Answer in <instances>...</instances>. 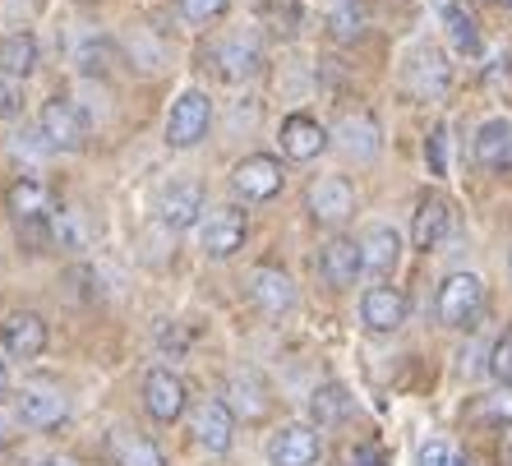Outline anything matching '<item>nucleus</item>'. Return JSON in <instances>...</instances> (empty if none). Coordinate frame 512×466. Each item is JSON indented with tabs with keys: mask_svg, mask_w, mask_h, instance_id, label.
Here are the masks:
<instances>
[{
	"mask_svg": "<svg viewBox=\"0 0 512 466\" xmlns=\"http://www.w3.org/2000/svg\"><path fill=\"white\" fill-rule=\"evenodd\" d=\"M5 204H10V217H14V227H19V240L33 245V250H42V245L51 240V217L60 213L47 185L33 180V176L14 180L10 194H5Z\"/></svg>",
	"mask_w": 512,
	"mask_h": 466,
	"instance_id": "nucleus-1",
	"label": "nucleus"
},
{
	"mask_svg": "<svg viewBox=\"0 0 512 466\" xmlns=\"http://www.w3.org/2000/svg\"><path fill=\"white\" fill-rule=\"evenodd\" d=\"M37 139L47 153H79L88 144V120L70 97H51L37 111Z\"/></svg>",
	"mask_w": 512,
	"mask_h": 466,
	"instance_id": "nucleus-2",
	"label": "nucleus"
},
{
	"mask_svg": "<svg viewBox=\"0 0 512 466\" xmlns=\"http://www.w3.org/2000/svg\"><path fill=\"white\" fill-rule=\"evenodd\" d=\"M434 310H439L443 328H471L480 319V310H485V282L476 273H448L439 282Z\"/></svg>",
	"mask_w": 512,
	"mask_h": 466,
	"instance_id": "nucleus-3",
	"label": "nucleus"
},
{
	"mask_svg": "<svg viewBox=\"0 0 512 466\" xmlns=\"http://www.w3.org/2000/svg\"><path fill=\"white\" fill-rule=\"evenodd\" d=\"M305 208L319 227H342L356 217V185L346 176H319L310 180V190H305Z\"/></svg>",
	"mask_w": 512,
	"mask_h": 466,
	"instance_id": "nucleus-4",
	"label": "nucleus"
},
{
	"mask_svg": "<svg viewBox=\"0 0 512 466\" xmlns=\"http://www.w3.org/2000/svg\"><path fill=\"white\" fill-rule=\"evenodd\" d=\"M245 236H250V217L240 213L236 204L213 208L199 227V245L208 259H231L236 250H245Z\"/></svg>",
	"mask_w": 512,
	"mask_h": 466,
	"instance_id": "nucleus-5",
	"label": "nucleus"
},
{
	"mask_svg": "<svg viewBox=\"0 0 512 466\" xmlns=\"http://www.w3.org/2000/svg\"><path fill=\"white\" fill-rule=\"evenodd\" d=\"M208 125H213V102H208V93L190 88V93H180L176 102H171L167 144L171 148H194L203 134H208Z\"/></svg>",
	"mask_w": 512,
	"mask_h": 466,
	"instance_id": "nucleus-6",
	"label": "nucleus"
},
{
	"mask_svg": "<svg viewBox=\"0 0 512 466\" xmlns=\"http://www.w3.org/2000/svg\"><path fill=\"white\" fill-rule=\"evenodd\" d=\"M406 88H411V97H420V102H439V97L453 88V65H448V56L434 47H416L406 56Z\"/></svg>",
	"mask_w": 512,
	"mask_h": 466,
	"instance_id": "nucleus-7",
	"label": "nucleus"
},
{
	"mask_svg": "<svg viewBox=\"0 0 512 466\" xmlns=\"http://www.w3.org/2000/svg\"><path fill=\"white\" fill-rule=\"evenodd\" d=\"M231 190L245 199V204H263V199H273L282 190V162L268 153H250L240 157L236 167H231Z\"/></svg>",
	"mask_w": 512,
	"mask_h": 466,
	"instance_id": "nucleus-8",
	"label": "nucleus"
},
{
	"mask_svg": "<svg viewBox=\"0 0 512 466\" xmlns=\"http://www.w3.org/2000/svg\"><path fill=\"white\" fill-rule=\"evenodd\" d=\"M143 407H148L153 420H162V425H176V420L185 416V407H190L185 379L171 374V370H153L148 379H143Z\"/></svg>",
	"mask_w": 512,
	"mask_h": 466,
	"instance_id": "nucleus-9",
	"label": "nucleus"
},
{
	"mask_svg": "<svg viewBox=\"0 0 512 466\" xmlns=\"http://www.w3.org/2000/svg\"><path fill=\"white\" fill-rule=\"evenodd\" d=\"M448 231H453V204L443 194H425L416 204V217H411V245L420 254H429L448 240Z\"/></svg>",
	"mask_w": 512,
	"mask_h": 466,
	"instance_id": "nucleus-10",
	"label": "nucleus"
},
{
	"mask_svg": "<svg viewBox=\"0 0 512 466\" xmlns=\"http://www.w3.org/2000/svg\"><path fill=\"white\" fill-rule=\"evenodd\" d=\"M319 273L328 287H356V277L365 273V254H360V240L351 236H333L319 250Z\"/></svg>",
	"mask_w": 512,
	"mask_h": 466,
	"instance_id": "nucleus-11",
	"label": "nucleus"
},
{
	"mask_svg": "<svg viewBox=\"0 0 512 466\" xmlns=\"http://www.w3.org/2000/svg\"><path fill=\"white\" fill-rule=\"evenodd\" d=\"M0 342L14 360H37L47 351V319L33 310H14L10 319L0 323Z\"/></svg>",
	"mask_w": 512,
	"mask_h": 466,
	"instance_id": "nucleus-12",
	"label": "nucleus"
},
{
	"mask_svg": "<svg viewBox=\"0 0 512 466\" xmlns=\"http://www.w3.org/2000/svg\"><path fill=\"white\" fill-rule=\"evenodd\" d=\"M190 430H194V439H199V448H208V453H227L231 439H236V416H231L227 402L208 397V402L194 407Z\"/></svg>",
	"mask_w": 512,
	"mask_h": 466,
	"instance_id": "nucleus-13",
	"label": "nucleus"
},
{
	"mask_svg": "<svg viewBox=\"0 0 512 466\" xmlns=\"http://www.w3.org/2000/svg\"><path fill=\"white\" fill-rule=\"evenodd\" d=\"M323 453L319 430L314 425H282L268 443V462L273 466H314Z\"/></svg>",
	"mask_w": 512,
	"mask_h": 466,
	"instance_id": "nucleus-14",
	"label": "nucleus"
},
{
	"mask_svg": "<svg viewBox=\"0 0 512 466\" xmlns=\"http://www.w3.org/2000/svg\"><path fill=\"white\" fill-rule=\"evenodd\" d=\"M250 296H254V305H259L263 314H273V319L296 310V282H291L282 268H268V263L250 273Z\"/></svg>",
	"mask_w": 512,
	"mask_h": 466,
	"instance_id": "nucleus-15",
	"label": "nucleus"
},
{
	"mask_svg": "<svg viewBox=\"0 0 512 466\" xmlns=\"http://www.w3.org/2000/svg\"><path fill=\"white\" fill-rule=\"evenodd\" d=\"M471 157H476V167H485V171H508L512 167V120L508 116L485 120L476 130Z\"/></svg>",
	"mask_w": 512,
	"mask_h": 466,
	"instance_id": "nucleus-16",
	"label": "nucleus"
},
{
	"mask_svg": "<svg viewBox=\"0 0 512 466\" xmlns=\"http://www.w3.org/2000/svg\"><path fill=\"white\" fill-rule=\"evenodd\" d=\"M14 411L24 425L33 430H51V425H65L70 420V402L56 393V388H24V393L14 397Z\"/></svg>",
	"mask_w": 512,
	"mask_h": 466,
	"instance_id": "nucleus-17",
	"label": "nucleus"
},
{
	"mask_svg": "<svg viewBox=\"0 0 512 466\" xmlns=\"http://www.w3.org/2000/svg\"><path fill=\"white\" fill-rule=\"evenodd\" d=\"M360 319L370 333H397L406 323V296L397 287H370L360 296Z\"/></svg>",
	"mask_w": 512,
	"mask_h": 466,
	"instance_id": "nucleus-18",
	"label": "nucleus"
},
{
	"mask_svg": "<svg viewBox=\"0 0 512 466\" xmlns=\"http://www.w3.org/2000/svg\"><path fill=\"white\" fill-rule=\"evenodd\" d=\"M213 65L227 84H240V79H254V74H259L263 51H259L254 37H227V42H217L213 47Z\"/></svg>",
	"mask_w": 512,
	"mask_h": 466,
	"instance_id": "nucleus-19",
	"label": "nucleus"
},
{
	"mask_svg": "<svg viewBox=\"0 0 512 466\" xmlns=\"http://www.w3.org/2000/svg\"><path fill=\"white\" fill-rule=\"evenodd\" d=\"M323 148H328V130H323L314 116L296 111V116L282 120V153L291 157V162H314Z\"/></svg>",
	"mask_w": 512,
	"mask_h": 466,
	"instance_id": "nucleus-20",
	"label": "nucleus"
},
{
	"mask_svg": "<svg viewBox=\"0 0 512 466\" xmlns=\"http://www.w3.org/2000/svg\"><path fill=\"white\" fill-rule=\"evenodd\" d=\"M360 254H365V273L374 282L397 273V263H402V236L393 227H370L365 240H360Z\"/></svg>",
	"mask_w": 512,
	"mask_h": 466,
	"instance_id": "nucleus-21",
	"label": "nucleus"
},
{
	"mask_svg": "<svg viewBox=\"0 0 512 466\" xmlns=\"http://www.w3.org/2000/svg\"><path fill=\"white\" fill-rule=\"evenodd\" d=\"M227 407L231 416L240 420H263L268 416V388H263V379L254 370H236L227 379Z\"/></svg>",
	"mask_w": 512,
	"mask_h": 466,
	"instance_id": "nucleus-22",
	"label": "nucleus"
},
{
	"mask_svg": "<svg viewBox=\"0 0 512 466\" xmlns=\"http://www.w3.org/2000/svg\"><path fill=\"white\" fill-rule=\"evenodd\" d=\"M333 139H337V148H342L346 157H356V162H370V157L379 153V125H374V116H365V111L337 120Z\"/></svg>",
	"mask_w": 512,
	"mask_h": 466,
	"instance_id": "nucleus-23",
	"label": "nucleus"
},
{
	"mask_svg": "<svg viewBox=\"0 0 512 466\" xmlns=\"http://www.w3.org/2000/svg\"><path fill=\"white\" fill-rule=\"evenodd\" d=\"M157 217H162L171 231L194 227L203 217V190L199 185H171V190L162 194V204H157Z\"/></svg>",
	"mask_w": 512,
	"mask_h": 466,
	"instance_id": "nucleus-24",
	"label": "nucleus"
},
{
	"mask_svg": "<svg viewBox=\"0 0 512 466\" xmlns=\"http://www.w3.org/2000/svg\"><path fill=\"white\" fill-rule=\"evenodd\" d=\"M107 453L116 466H167L162 448H157L153 439H143L139 430H116L107 439Z\"/></svg>",
	"mask_w": 512,
	"mask_h": 466,
	"instance_id": "nucleus-25",
	"label": "nucleus"
},
{
	"mask_svg": "<svg viewBox=\"0 0 512 466\" xmlns=\"http://www.w3.org/2000/svg\"><path fill=\"white\" fill-rule=\"evenodd\" d=\"M0 70L14 79H28L37 70V37L33 33H10L0 42Z\"/></svg>",
	"mask_w": 512,
	"mask_h": 466,
	"instance_id": "nucleus-26",
	"label": "nucleus"
},
{
	"mask_svg": "<svg viewBox=\"0 0 512 466\" xmlns=\"http://www.w3.org/2000/svg\"><path fill=\"white\" fill-rule=\"evenodd\" d=\"M310 416H314V425H342V420L351 416V393H346L342 383H323V388H314Z\"/></svg>",
	"mask_w": 512,
	"mask_h": 466,
	"instance_id": "nucleus-27",
	"label": "nucleus"
},
{
	"mask_svg": "<svg viewBox=\"0 0 512 466\" xmlns=\"http://www.w3.org/2000/svg\"><path fill=\"white\" fill-rule=\"evenodd\" d=\"M443 28H448V42H453L462 56H480V28L462 5H443Z\"/></svg>",
	"mask_w": 512,
	"mask_h": 466,
	"instance_id": "nucleus-28",
	"label": "nucleus"
},
{
	"mask_svg": "<svg viewBox=\"0 0 512 466\" xmlns=\"http://www.w3.org/2000/svg\"><path fill=\"white\" fill-rule=\"evenodd\" d=\"M51 240H56L60 250H88V222L79 208H60L56 217H51Z\"/></svg>",
	"mask_w": 512,
	"mask_h": 466,
	"instance_id": "nucleus-29",
	"label": "nucleus"
},
{
	"mask_svg": "<svg viewBox=\"0 0 512 466\" xmlns=\"http://www.w3.org/2000/svg\"><path fill=\"white\" fill-rule=\"evenodd\" d=\"M476 420H485V425H512V383H499L494 393L480 397Z\"/></svg>",
	"mask_w": 512,
	"mask_h": 466,
	"instance_id": "nucleus-30",
	"label": "nucleus"
},
{
	"mask_svg": "<svg viewBox=\"0 0 512 466\" xmlns=\"http://www.w3.org/2000/svg\"><path fill=\"white\" fill-rule=\"evenodd\" d=\"M231 0H180V14L190 19V24H217L222 14H227Z\"/></svg>",
	"mask_w": 512,
	"mask_h": 466,
	"instance_id": "nucleus-31",
	"label": "nucleus"
},
{
	"mask_svg": "<svg viewBox=\"0 0 512 466\" xmlns=\"http://www.w3.org/2000/svg\"><path fill=\"white\" fill-rule=\"evenodd\" d=\"M416 466H466V457H457L443 439H429V443H420Z\"/></svg>",
	"mask_w": 512,
	"mask_h": 466,
	"instance_id": "nucleus-32",
	"label": "nucleus"
},
{
	"mask_svg": "<svg viewBox=\"0 0 512 466\" xmlns=\"http://www.w3.org/2000/svg\"><path fill=\"white\" fill-rule=\"evenodd\" d=\"M489 374L499 383H512V328L494 342V351H489Z\"/></svg>",
	"mask_w": 512,
	"mask_h": 466,
	"instance_id": "nucleus-33",
	"label": "nucleus"
},
{
	"mask_svg": "<svg viewBox=\"0 0 512 466\" xmlns=\"http://www.w3.org/2000/svg\"><path fill=\"white\" fill-rule=\"evenodd\" d=\"M328 24H333V37H356L360 33V10L351 0H337V10L328 14Z\"/></svg>",
	"mask_w": 512,
	"mask_h": 466,
	"instance_id": "nucleus-34",
	"label": "nucleus"
},
{
	"mask_svg": "<svg viewBox=\"0 0 512 466\" xmlns=\"http://www.w3.org/2000/svg\"><path fill=\"white\" fill-rule=\"evenodd\" d=\"M425 153H429V171H434V176H448V125H434Z\"/></svg>",
	"mask_w": 512,
	"mask_h": 466,
	"instance_id": "nucleus-35",
	"label": "nucleus"
},
{
	"mask_svg": "<svg viewBox=\"0 0 512 466\" xmlns=\"http://www.w3.org/2000/svg\"><path fill=\"white\" fill-rule=\"evenodd\" d=\"M19 107H24V79L0 70V116H14Z\"/></svg>",
	"mask_w": 512,
	"mask_h": 466,
	"instance_id": "nucleus-36",
	"label": "nucleus"
},
{
	"mask_svg": "<svg viewBox=\"0 0 512 466\" xmlns=\"http://www.w3.org/2000/svg\"><path fill=\"white\" fill-rule=\"evenodd\" d=\"M346 466H388L374 448H351V457H346Z\"/></svg>",
	"mask_w": 512,
	"mask_h": 466,
	"instance_id": "nucleus-37",
	"label": "nucleus"
},
{
	"mask_svg": "<svg viewBox=\"0 0 512 466\" xmlns=\"http://www.w3.org/2000/svg\"><path fill=\"white\" fill-rule=\"evenodd\" d=\"M10 397V370H5V360H0V402Z\"/></svg>",
	"mask_w": 512,
	"mask_h": 466,
	"instance_id": "nucleus-38",
	"label": "nucleus"
},
{
	"mask_svg": "<svg viewBox=\"0 0 512 466\" xmlns=\"http://www.w3.org/2000/svg\"><path fill=\"white\" fill-rule=\"evenodd\" d=\"M47 466H79V462H74V457H51Z\"/></svg>",
	"mask_w": 512,
	"mask_h": 466,
	"instance_id": "nucleus-39",
	"label": "nucleus"
},
{
	"mask_svg": "<svg viewBox=\"0 0 512 466\" xmlns=\"http://www.w3.org/2000/svg\"><path fill=\"white\" fill-rule=\"evenodd\" d=\"M508 273H512V254H508Z\"/></svg>",
	"mask_w": 512,
	"mask_h": 466,
	"instance_id": "nucleus-40",
	"label": "nucleus"
},
{
	"mask_svg": "<svg viewBox=\"0 0 512 466\" xmlns=\"http://www.w3.org/2000/svg\"><path fill=\"white\" fill-rule=\"evenodd\" d=\"M508 10H512V0H508Z\"/></svg>",
	"mask_w": 512,
	"mask_h": 466,
	"instance_id": "nucleus-41",
	"label": "nucleus"
}]
</instances>
